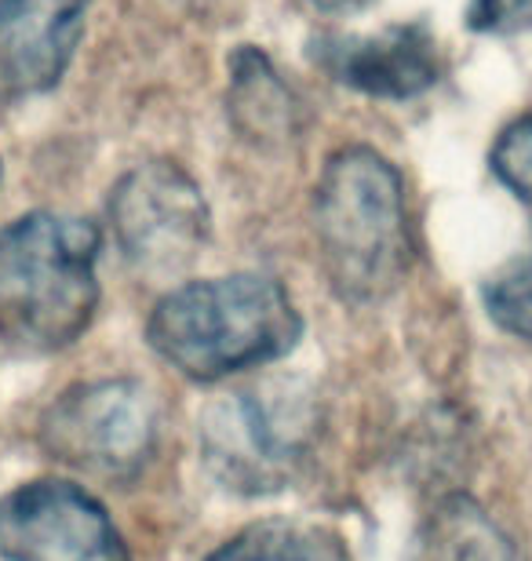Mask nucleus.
Returning <instances> with one entry per match:
<instances>
[{
	"mask_svg": "<svg viewBox=\"0 0 532 561\" xmlns=\"http://www.w3.org/2000/svg\"><path fill=\"white\" fill-rule=\"evenodd\" d=\"M8 561H132L106 507L73 481L41 478L0 500Z\"/></svg>",
	"mask_w": 532,
	"mask_h": 561,
	"instance_id": "0eeeda50",
	"label": "nucleus"
},
{
	"mask_svg": "<svg viewBox=\"0 0 532 561\" xmlns=\"http://www.w3.org/2000/svg\"><path fill=\"white\" fill-rule=\"evenodd\" d=\"M467 26L493 37L532 33V0H471Z\"/></svg>",
	"mask_w": 532,
	"mask_h": 561,
	"instance_id": "2eb2a0df",
	"label": "nucleus"
},
{
	"mask_svg": "<svg viewBox=\"0 0 532 561\" xmlns=\"http://www.w3.org/2000/svg\"><path fill=\"white\" fill-rule=\"evenodd\" d=\"M489 164L496 179H500L514 197H522L532 205V110L522 117H514L511 125L500 131V139L493 142Z\"/></svg>",
	"mask_w": 532,
	"mask_h": 561,
	"instance_id": "4468645a",
	"label": "nucleus"
},
{
	"mask_svg": "<svg viewBox=\"0 0 532 561\" xmlns=\"http://www.w3.org/2000/svg\"><path fill=\"white\" fill-rule=\"evenodd\" d=\"M303 318L281 280L230 274L172 288L146 321V340L186 379L215 383L241 368L285 357Z\"/></svg>",
	"mask_w": 532,
	"mask_h": 561,
	"instance_id": "f257e3e1",
	"label": "nucleus"
},
{
	"mask_svg": "<svg viewBox=\"0 0 532 561\" xmlns=\"http://www.w3.org/2000/svg\"><path fill=\"white\" fill-rule=\"evenodd\" d=\"M92 0H0V99L52 92L81 44Z\"/></svg>",
	"mask_w": 532,
	"mask_h": 561,
	"instance_id": "1a4fd4ad",
	"label": "nucleus"
},
{
	"mask_svg": "<svg viewBox=\"0 0 532 561\" xmlns=\"http://www.w3.org/2000/svg\"><path fill=\"white\" fill-rule=\"evenodd\" d=\"M201 459L241 496L281 492L299 478L318 442V405L299 383H263L215 398L197 420Z\"/></svg>",
	"mask_w": 532,
	"mask_h": 561,
	"instance_id": "20e7f679",
	"label": "nucleus"
},
{
	"mask_svg": "<svg viewBox=\"0 0 532 561\" xmlns=\"http://www.w3.org/2000/svg\"><path fill=\"white\" fill-rule=\"evenodd\" d=\"M110 230L121 255L146 277H172L208 241V201L176 161H146L110 190Z\"/></svg>",
	"mask_w": 532,
	"mask_h": 561,
	"instance_id": "423d86ee",
	"label": "nucleus"
},
{
	"mask_svg": "<svg viewBox=\"0 0 532 561\" xmlns=\"http://www.w3.org/2000/svg\"><path fill=\"white\" fill-rule=\"evenodd\" d=\"M230 88H226V114L237 136L252 142H285L299 131V99L281 81L270 55L256 44H241L226 59Z\"/></svg>",
	"mask_w": 532,
	"mask_h": 561,
	"instance_id": "9d476101",
	"label": "nucleus"
},
{
	"mask_svg": "<svg viewBox=\"0 0 532 561\" xmlns=\"http://www.w3.org/2000/svg\"><path fill=\"white\" fill-rule=\"evenodd\" d=\"M310 4L318 11H354L365 4V0H310Z\"/></svg>",
	"mask_w": 532,
	"mask_h": 561,
	"instance_id": "dca6fc26",
	"label": "nucleus"
},
{
	"mask_svg": "<svg viewBox=\"0 0 532 561\" xmlns=\"http://www.w3.org/2000/svg\"><path fill=\"white\" fill-rule=\"evenodd\" d=\"M95 222L30 211L0 230V340L26 354L77 343L99 307Z\"/></svg>",
	"mask_w": 532,
	"mask_h": 561,
	"instance_id": "f03ea898",
	"label": "nucleus"
},
{
	"mask_svg": "<svg viewBox=\"0 0 532 561\" xmlns=\"http://www.w3.org/2000/svg\"><path fill=\"white\" fill-rule=\"evenodd\" d=\"M485 310L507 335L532 343V252L514 260L482 288Z\"/></svg>",
	"mask_w": 532,
	"mask_h": 561,
	"instance_id": "ddd939ff",
	"label": "nucleus"
},
{
	"mask_svg": "<svg viewBox=\"0 0 532 561\" xmlns=\"http://www.w3.org/2000/svg\"><path fill=\"white\" fill-rule=\"evenodd\" d=\"M208 561H347L343 540L314 522H259L226 540Z\"/></svg>",
	"mask_w": 532,
	"mask_h": 561,
	"instance_id": "f8f14e48",
	"label": "nucleus"
},
{
	"mask_svg": "<svg viewBox=\"0 0 532 561\" xmlns=\"http://www.w3.org/2000/svg\"><path fill=\"white\" fill-rule=\"evenodd\" d=\"M409 561H522V554L478 500L456 492L423 518Z\"/></svg>",
	"mask_w": 532,
	"mask_h": 561,
	"instance_id": "9b49d317",
	"label": "nucleus"
},
{
	"mask_svg": "<svg viewBox=\"0 0 532 561\" xmlns=\"http://www.w3.org/2000/svg\"><path fill=\"white\" fill-rule=\"evenodd\" d=\"M161 409L139 379L77 383L55 398L41 420V445L88 478L132 481L157 448Z\"/></svg>",
	"mask_w": 532,
	"mask_h": 561,
	"instance_id": "39448f33",
	"label": "nucleus"
},
{
	"mask_svg": "<svg viewBox=\"0 0 532 561\" xmlns=\"http://www.w3.org/2000/svg\"><path fill=\"white\" fill-rule=\"evenodd\" d=\"M314 227L332 288L350 302H376L409 271L412 238L405 183L372 146H343L328 157L314 190Z\"/></svg>",
	"mask_w": 532,
	"mask_h": 561,
	"instance_id": "7ed1b4c3",
	"label": "nucleus"
},
{
	"mask_svg": "<svg viewBox=\"0 0 532 561\" xmlns=\"http://www.w3.org/2000/svg\"><path fill=\"white\" fill-rule=\"evenodd\" d=\"M310 55L336 84L369 99L405 103L430 92L441 77L438 41L423 22H398L365 37H318Z\"/></svg>",
	"mask_w": 532,
	"mask_h": 561,
	"instance_id": "6e6552de",
	"label": "nucleus"
}]
</instances>
